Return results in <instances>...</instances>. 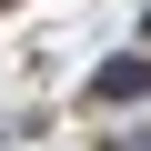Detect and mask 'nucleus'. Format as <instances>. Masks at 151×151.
<instances>
[{
    "label": "nucleus",
    "instance_id": "obj_1",
    "mask_svg": "<svg viewBox=\"0 0 151 151\" xmlns=\"http://www.w3.org/2000/svg\"><path fill=\"white\" fill-rule=\"evenodd\" d=\"M91 91H101V101H141V91H151V60H111Z\"/></svg>",
    "mask_w": 151,
    "mask_h": 151
}]
</instances>
